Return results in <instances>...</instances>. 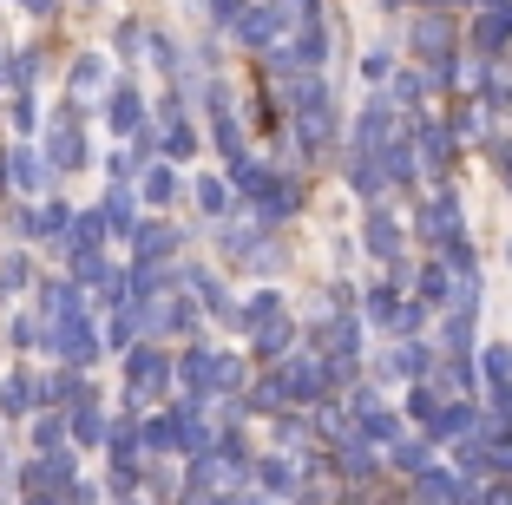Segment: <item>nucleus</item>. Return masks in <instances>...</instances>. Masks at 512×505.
Listing matches in <instances>:
<instances>
[{"mask_svg": "<svg viewBox=\"0 0 512 505\" xmlns=\"http://www.w3.org/2000/svg\"><path fill=\"white\" fill-rule=\"evenodd\" d=\"M7 158H14V164H0V171H7V178H14V184H27V191H33V184L46 178V164L33 158V151H7Z\"/></svg>", "mask_w": 512, "mask_h": 505, "instance_id": "obj_1", "label": "nucleus"}, {"mask_svg": "<svg viewBox=\"0 0 512 505\" xmlns=\"http://www.w3.org/2000/svg\"><path fill=\"white\" fill-rule=\"evenodd\" d=\"M20 283H27V256H7V263H0V302L14 296Z\"/></svg>", "mask_w": 512, "mask_h": 505, "instance_id": "obj_2", "label": "nucleus"}, {"mask_svg": "<svg viewBox=\"0 0 512 505\" xmlns=\"http://www.w3.org/2000/svg\"><path fill=\"white\" fill-rule=\"evenodd\" d=\"M73 86H79V92H92V86H99V66L79 60V66H73Z\"/></svg>", "mask_w": 512, "mask_h": 505, "instance_id": "obj_3", "label": "nucleus"}, {"mask_svg": "<svg viewBox=\"0 0 512 505\" xmlns=\"http://www.w3.org/2000/svg\"><path fill=\"white\" fill-rule=\"evenodd\" d=\"M27 7H40V0H27Z\"/></svg>", "mask_w": 512, "mask_h": 505, "instance_id": "obj_4", "label": "nucleus"}]
</instances>
